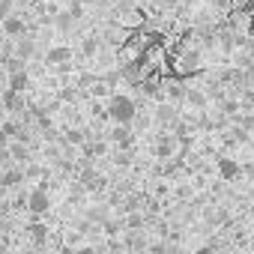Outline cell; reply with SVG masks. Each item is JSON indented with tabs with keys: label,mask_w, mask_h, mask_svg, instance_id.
<instances>
[{
	"label": "cell",
	"mask_w": 254,
	"mask_h": 254,
	"mask_svg": "<svg viewBox=\"0 0 254 254\" xmlns=\"http://www.w3.org/2000/svg\"><path fill=\"white\" fill-rule=\"evenodd\" d=\"M168 66L177 78L197 75V72H203V51L200 48H177L174 57L168 60Z\"/></svg>",
	"instance_id": "obj_1"
},
{
	"label": "cell",
	"mask_w": 254,
	"mask_h": 254,
	"mask_svg": "<svg viewBox=\"0 0 254 254\" xmlns=\"http://www.w3.org/2000/svg\"><path fill=\"white\" fill-rule=\"evenodd\" d=\"M105 114L108 120H114L117 126H132V120L138 117V105L132 96H126V93H114L105 105Z\"/></svg>",
	"instance_id": "obj_2"
},
{
	"label": "cell",
	"mask_w": 254,
	"mask_h": 254,
	"mask_svg": "<svg viewBox=\"0 0 254 254\" xmlns=\"http://www.w3.org/2000/svg\"><path fill=\"white\" fill-rule=\"evenodd\" d=\"M48 206H51V197H48V191H45V189H33V191L27 194V209H30L33 215L48 212Z\"/></svg>",
	"instance_id": "obj_3"
},
{
	"label": "cell",
	"mask_w": 254,
	"mask_h": 254,
	"mask_svg": "<svg viewBox=\"0 0 254 254\" xmlns=\"http://www.w3.org/2000/svg\"><path fill=\"white\" fill-rule=\"evenodd\" d=\"M183 102L189 108H194V111H206L209 108V96H206L203 87H186V99Z\"/></svg>",
	"instance_id": "obj_4"
},
{
	"label": "cell",
	"mask_w": 254,
	"mask_h": 254,
	"mask_svg": "<svg viewBox=\"0 0 254 254\" xmlns=\"http://www.w3.org/2000/svg\"><path fill=\"white\" fill-rule=\"evenodd\" d=\"M111 141H114L120 150H132V144H135V135H132V129H129V126H114Z\"/></svg>",
	"instance_id": "obj_5"
},
{
	"label": "cell",
	"mask_w": 254,
	"mask_h": 254,
	"mask_svg": "<svg viewBox=\"0 0 254 254\" xmlns=\"http://www.w3.org/2000/svg\"><path fill=\"white\" fill-rule=\"evenodd\" d=\"M45 60H48L51 66H69V63H72V48H69V45H54V48L45 54Z\"/></svg>",
	"instance_id": "obj_6"
},
{
	"label": "cell",
	"mask_w": 254,
	"mask_h": 254,
	"mask_svg": "<svg viewBox=\"0 0 254 254\" xmlns=\"http://www.w3.org/2000/svg\"><path fill=\"white\" fill-rule=\"evenodd\" d=\"M215 168H218V177H221V180H236V177H239V171H242V168H239V162H236V159H230V156H221V159L215 162Z\"/></svg>",
	"instance_id": "obj_7"
},
{
	"label": "cell",
	"mask_w": 254,
	"mask_h": 254,
	"mask_svg": "<svg viewBox=\"0 0 254 254\" xmlns=\"http://www.w3.org/2000/svg\"><path fill=\"white\" fill-rule=\"evenodd\" d=\"M21 183H24V171L21 168H6L3 174H0V186H3V189H15Z\"/></svg>",
	"instance_id": "obj_8"
},
{
	"label": "cell",
	"mask_w": 254,
	"mask_h": 254,
	"mask_svg": "<svg viewBox=\"0 0 254 254\" xmlns=\"http://www.w3.org/2000/svg\"><path fill=\"white\" fill-rule=\"evenodd\" d=\"M0 30H3V36H15V39H21V36H24V21L15 18V15H9L6 21H0Z\"/></svg>",
	"instance_id": "obj_9"
},
{
	"label": "cell",
	"mask_w": 254,
	"mask_h": 254,
	"mask_svg": "<svg viewBox=\"0 0 254 254\" xmlns=\"http://www.w3.org/2000/svg\"><path fill=\"white\" fill-rule=\"evenodd\" d=\"M3 108H6L9 114H21L27 105H24V96H21V93H12V90H6V93H3Z\"/></svg>",
	"instance_id": "obj_10"
},
{
	"label": "cell",
	"mask_w": 254,
	"mask_h": 254,
	"mask_svg": "<svg viewBox=\"0 0 254 254\" xmlns=\"http://www.w3.org/2000/svg\"><path fill=\"white\" fill-rule=\"evenodd\" d=\"M174 153H177V138L174 135H162L159 144H156V156L159 159H171Z\"/></svg>",
	"instance_id": "obj_11"
},
{
	"label": "cell",
	"mask_w": 254,
	"mask_h": 254,
	"mask_svg": "<svg viewBox=\"0 0 254 254\" xmlns=\"http://www.w3.org/2000/svg\"><path fill=\"white\" fill-rule=\"evenodd\" d=\"M27 87H30V75H27L24 69H21V72H12V75H9V90H12V93H24Z\"/></svg>",
	"instance_id": "obj_12"
},
{
	"label": "cell",
	"mask_w": 254,
	"mask_h": 254,
	"mask_svg": "<svg viewBox=\"0 0 254 254\" xmlns=\"http://www.w3.org/2000/svg\"><path fill=\"white\" fill-rule=\"evenodd\" d=\"M27 230H30V239H33L36 245H45V242H48V227H45L42 221H33Z\"/></svg>",
	"instance_id": "obj_13"
},
{
	"label": "cell",
	"mask_w": 254,
	"mask_h": 254,
	"mask_svg": "<svg viewBox=\"0 0 254 254\" xmlns=\"http://www.w3.org/2000/svg\"><path fill=\"white\" fill-rule=\"evenodd\" d=\"M99 48H102V39H99V36H87V39L81 42V54H84V57H93Z\"/></svg>",
	"instance_id": "obj_14"
},
{
	"label": "cell",
	"mask_w": 254,
	"mask_h": 254,
	"mask_svg": "<svg viewBox=\"0 0 254 254\" xmlns=\"http://www.w3.org/2000/svg\"><path fill=\"white\" fill-rule=\"evenodd\" d=\"M6 150H9V156H12V159H15V162H27V156H30V153H27V147H24V144H9V147H6Z\"/></svg>",
	"instance_id": "obj_15"
},
{
	"label": "cell",
	"mask_w": 254,
	"mask_h": 254,
	"mask_svg": "<svg viewBox=\"0 0 254 254\" xmlns=\"http://www.w3.org/2000/svg\"><path fill=\"white\" fill-rule=\"evenodd\" d=\"M15 51H18V57H30L33 54V42L30 39H15Z\"/></svg>",
	"instance_id": "obj_16"
},
{
	"label": "cell",
	"mask_w": 254,
	"mask_h": 254,
	"mask_svg": "<svg viewBox=\"0 0 254 254\" xmlns=\"http://www.w3.org/2000/svg\"><path fill=\"white\" fill-rule=\"evenodd\" d=\"M57 27H63V30L72 27V15H69V12H60V15H57Z\"/></svg>",
	"instance_id": "obj_17"
},
{
	"label": "cell",
	"mask_w": 254,
	"mask_h": 254,
	"mask_svg": "<svg viewBox=\"0 0 254 254\" xmlns=\"http://www.w3.org/2000/svg\"><path fill=\"white\" fill-rule=\"evenodd\" d=\"M9 9H12V0H9V3H0V21L9 18Z\"/></svg>",
	"instance_id": "obj_18"
},
{
	"label": "cell",
	"mask_w": 254,
	"mask_h": 254,
	"mask_svg": "<svg viewBox=\"0 0 254 254\" xmlns=\"http://www.w3.org/2000/svg\"><path fill=\"white\" fill-rule=\"evenodd\" d=\"M242 129H245V132H251V135H254V114H251V117H245V120H242Z\"/></svg>",
	"instance_id": "obj_19"
},
{
	"label": "cell",
	"mask_w": 254,
	"mask_h": 254,
	"mask_svg": "<svg viewBox=\"0 0 254 254\" xmlns=\"http://www.w3.org/2000/svg\"><path fill=\"white\" fill-rule=\"evenodd\" d=\"M72 254H96V248H90V245H84V248H75Z\"/></svg>",
	"instance_id": "obj_20"
},
{
	"label": "cell",
	"mask_w": 254,
	"mask_h": 254,
	"mask_svg": "<svg viewBox=\"0 0 254 254\" xmlns=\"http://www.w3.org/2000/svg\"><path fill=\"white\" fill-rule=\"evenodd\" d=\"M72 251H75V248H60L57 254H72Z\"/></svg>",
	"instance_id": "obj_21"
},
{
	"label": "cell",
	"mask_w": 254,
	"mask_h": 254,
	"mask_svg": "<svg viewBox=\"0 0 254 254\" xmlns=\"http://www.w3.org/2000/svg\"><path fill=\"white\" fill-rule=\"evenodd\" d=\"M3 42H6V39H3V30H0V45H3Z\"/></svg>",
	"instance_id": "obj_22"
},
{
	"label": "cell",
	"mask_w": 254,
	"mask_h": 254,
	"mask_svg": "<svg viewBox=\"0 0 254 254\" xmlns=\"http://www.w3.org/2000/svg\"><path fill=\"white\" fill-rule=\"evenodd\" d=\"M0 3H9V0H0Z\"/></svg>",
	"instance_id": "obj_23"
}]
</instances>
